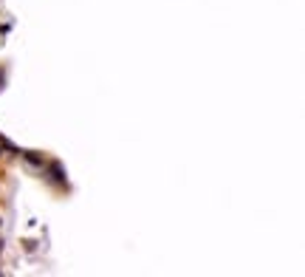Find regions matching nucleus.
Instances as JSON below:
<instances>
[{
	"instance_id": "f257e3e1",
	"label": "nucleus",
	"mask_w": 305,
	"mask_h": 277,
	"mask_svg": "<svg viewBox=\"0 0 305 277\" xmlns=\"http://www.w3.org/2000/svg\"><path fill=\"white\" fill-rule=\"evenodd\" d=\"M51 175H54V181L56 184H65V173H62V167H59V164H51Z\"/></svg>"
}]
</instances>
